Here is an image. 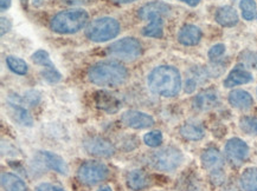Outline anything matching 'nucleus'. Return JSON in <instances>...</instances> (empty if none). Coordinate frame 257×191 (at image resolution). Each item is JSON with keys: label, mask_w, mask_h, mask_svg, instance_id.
I'll return each mask as SVG.
<instances>
[{"label": "nucleus", "mask_w": 257, "mask_h": 191, "mask_svg": "<svg viewBox=\"0 0 257 191\" xmlns=\"http://www.w3.org/2000/svg\"><path fill=\"white\" fill-rule=\"evenodd\" d=\"M240 186L245 191H257V168H248L243 171Z\"/></svg>", "instance_id": "nucleus-25"}, {"label": "nucleus", "mask_w": 257, "mask_h": 191, "mask_svg": "<svg viewBox=\"0 0 257 191\" xmlns=\"http://www.w3.org/2000/svg\"><path fill=\"white\" fill-rule=\"evenodd\" d=\"M184 156L179 149L174 146H166L154 152L151 156V163L159 171H174L183 163Z\"/></svg>", "instance_id": "nucleus-6"}, {"label": "nucleus", "mask_w": 257, "mask_h": 191, "mask_svg": "<svg viewBox=\"0 0 257 191\" xmlns=\"http://www.w3.org/2000/svg\"><path fill=\"white\" fill-rule=\"evenodd\" d=\"M202 160V166L204 169L215 172V171L222 170L224 166V158L222 154L217 149H207L202 154L200 157Z\"/></svg>", "instance_id": "nucleus-13"}, {"label": "nucleus", "mask_w": 257, "mask_h": 191, "mask_svg": "<svg viewBox=\"0 0 257 191\" xmlns=\"http://www.w3.org/2000/svg\"><path fill=\"white\" fill-rule=\"evenodd\" d=\"M65 4L68 5H82V4H88L91 0H63Z\"/></svg>", "instance_id": "nucleus-35"}, {"label": "nucleus", "mask_w": 257, "mask_h": 191, "mask_svg": "<svg viewBox=\"0 0 257 191\" xmlns=\"http://www.w3.org/2000/svg\"><path fill=\"white\" fill-rule=\"evenodd\" d=\"M242 60L244 62V64L249 65V66L257 68V54H253V52H250V51L243 52Z\"/></svg>", "instance_id": "nucleus-32"}, {"label": "nucleus", "mask_w": 257, "mask_h": 191, "mask_svg": "<svg viewBox=\"0 0 257 191\" xmlns=\"http://www.w3.org/2000/svg\"><path fill=\"white\" fill-rule=\"evenodd\" d=\"M43 2V0H34V2H32V4H34V5H36V6H37V5H39V4H41V2Z\"/></svg>", "instance_id": "nucleus-41"}, {"label": "nucleus", "mask_w": 257, "mask_h": 191, "mask_svg": "<svg viewBox=\"0 0 257 191\" xmlns=\"http://www.w3.org/2000/svg\"><path fill=\"white\" fill-rule=\"evenodd\" d=\"M10 6H11V0H0V10H2V12H5Z\"/></svg>", "instance_id": "nucleus-36"}, {"label": "nucleus", "mask_w": 257, "mask_h": 191, "mask_svg": "<svg viewBox=\"0 0 257 191\" xmlns=\"http://www.w3.org/2000/svg\"><path fill=\"white\" fill-rule=\"evenodd\" d=\"M239 126L246 134L257 136V117H243L239 122Z\"/></svg>", "instance_id": "nucleus-29"}, {"label": "nucleus", "mask_w": 257, "mask_h": 191, "mask_svg": "<svg viewBox=\"0 0 257 191\" xmlns=\"http://www.w3.org/2000/svg\"><path fill=\"white\" fill-rule=\"evenodd\" d=\"M52 184L50 183H42L38 186H36L35 191H52Z\"/></svg>", "instance_id": "nucleus-34"}, {"label": "nucleus", "mask_w": 257, "mask_h": 191, "mask_svg": "<svg viewBox=\"0 0 257 191\" xmlns=\"http://www.w3.org/2000/svg\"><path fill=\"white\" fill-rule=\"evenodd\" d=\"M52 191H65L63 188H61V186H52Z\"/></svg>", "instance_id": "nucleus-39"}, {"label": "nucleus", "mask_w": 257, "mask_h": 191, "mask_svg": "<svg viewBox=\"0 0 257 191\" xmlns=\"http://www.w3.org/2000/svg\"><path fill=\"white\" fill-rule=\"evenodd\" d=\"M2 186L5 191H28V186L17 174L4 172L2 174Z\"/></svg>", "instance_id": "nucleus-21"}, {"label": "nucleus", "mask_w": 257, "mask_h": 191, "mask_svg": "<svg viewBox=\"0 0 257 191\" xmlns=\"http://www.w3.org/2000/svg\"><path fill=\"white\" fill-rule=\"evenodd\" d=\"M32 62L35 64L39 65V66L44 68V71L42 72V77L44 80H47L48 83L55 84L58 83L62 79V74L57 71V68H55L54 62H51L50 57H49L48 52L44 50H38L32 54Z\"/></svg>", "instance_id": "nucleus-8"}, {"label": "nucleus", "mask_w": 257, "mask_h": 191, "mask_svg": "<svg viewBox=\"0 0 257 191\" xmlns=\"http://www.w3.org/2000/svg\"><path fill=\"white\" fill-rule=\"evenodd\" d=\"M229 103L231 106L239 110H248L252 106L253 100L249 92L244 90H233L229 94Z\"/></svg>", "instance_id": "nucleus-20"}, {"label": "nucleus", "mask_w": 257, "mask_h": 191, "mask_svg": "<svg viewBox=\"0 0 257 191\" xmlns=\"http://www.w3.org/2000/svg\"><path fill=\"white\" fill-rule=\"evenodd\" d=\"M163 134L160 132V131H151V132L146 134L144 136V142L145 144L151 148H158L159 146H161V143H163Z\"/></svg>", "instance_id": "nucleus-30"}, {"label": "nucleus", "mask_w": 257, "mask_h": 191, "mask_svg": "<svg viewBox=\"0 0 257 191\" xmlns=\"http://www.w3.org/2000/svg\"><path fill=\"white\" fill-rule=\"evenodd\" d=\"M42 158L49 169L54 170L61 174H64V176L68 174V164L65 163V160L61 156H58V154L54 152H50V151H44V152H42Z\"/></svg>", "instance_id": "nucleus-18"}, {"label": "nucleus", "mask_w": 257, "mask_h": 191, "mask_svg": "<svg viewBox=\"0 0 257 191\" xmlns=\"http://www.w3.org/2000/svg\"><path fill=\"white\" fill-rule=\"evenodd\" d=\"M128 78V70L122 64L113 60L98 62L88 70V79L98 86L115 88Z\"/></svg>", "instance_id": "nucleus-2"}, {"label": "nucleus", "mask_w": 257, "mask_h": 191, "mask_svg": "<svg viewBox=\"0 0 257 191\" xmlns=\"http://www.w3.org/2000/svg\"><path fill=\"white\" fill-rule=\"evenodd\" d=\"M109 176V169L105 164L97 160H87L78 168L77 177L85 186H95L103 182Z\"/></svg>", "instance_id": "nucleus-7"}, {"label": "nucleus", "mask_w": 257, "mask_h": 191, "mask_svg": "<svg viewBox=\"0 0 257 191\" xmlns=\"http://www.w3.org/2000/svg\"><path fill=\"white\" fill-rule=\"evenodd\" d=\"M171 8L166 4V2H152L144 5L143 8L139 10V12H138V16H139L141 20L151 22L153 20V19L165 17V16L169 14Z\"/></svg>", "instance_id": "nucleus-12"}, {"label": "nucleus", "mask_w": 257, "mask_h": 191, "mask_svg": "<svg viewBox=\"0 0 257 191\" xmlns=\"http://www.w3.org/2000/svg\"><path fill=\"white\" fill-rule=\"evenodd\" d=\"M88 18V13L84 10H68V11L57 13L51 19L50 28L52 31L59 34H76L84 28Z\"/></svg>", "instance_id": "nucleus-3"}, {"label": "nucleus", "mask_w": 257, "mask_h": 191, "mask_svg": "<svg viewBox=\"0 0 257 191\" xmlns=\"http://www.w3.org/2000/svg\"><path fill=\"white\" fill-rule=\"evenodd\" d=\"M180 2H185V4L191 6V8H196V6L200 2V0H180Z\"/></svg>", "instance_id": "nucleus-37"}, {"label": "nucleus", "mask_w": 257, "mask_h": 191, "mask_svg": "<svg viewBox=\"0 0 257 191\" xmlns=\"http://www.w3.org/2000/svg\"><path fill=\"white\" fill-rule=\"evenodd\" d=\"M143 34L145 37L161 38L164 36V20L163 18L153 19L150 24L143 28Z\"/></svg>", "instance_id": "nucleus-26"}, {"label": "nucleus", "mask_w": 257, "mask_h": 191, "mask_svg": "<svg viewBox=\"0 0 257 191\" xmlns=\"http://www.w3.org/2000/svg\"><path fill=\"white\" fill-rule=\"evenodd\" d=\"M107 52L110 57L116 58L118 60L133 62L143 54V46L138 39L127 37L110 44Z\"/></svg>", "instance_id": "nucleus-5"}, {"label": "nucleus", "mask_w": 257, "mask_h": 191, "mask_svg": "<svg viewBox=\"0 0 257 191\" xmlns=\"http://www.w3.org/2000/svg\"><path fill=\"white\" fill-rule=\"evenodd\" d=\"M252 80V74L248 70H245L243 66H236L232 68L228 77L224 80V86L233 88L237 85L248 84Z\"/></svg>", "instance_id": "nucleus-15"}, {"label": "nucleus", "mask_w": 257, "mask_h": 191, "mask_svg": "<svg viewBox=\"0 0 257 191\" xmlns=\"http://www.w3.org/2000/svg\"><path fill=\"white\" fill-rule=\"evenodd\" d=\"M180 134L187 140H200L205 136V131L200 125L194 123H186L180 128Z\"/></svg>", "instance_id": "nucleus-24"}, {"label": "nucleus", "mask_w": 257, "mask_h": 191, "mask_svg": "<svg viewBox=\"0 0 257 191\" xmlns=\"http://www.w3.org/2000/svg\"><path fill=\"white\" fill-rule=\"evenodd\" d=\"M117 4H130V2H133L135 0H114Z\"/></svg>", "instance_id": "nucleus-38"}, {"label": "nucleus", "mask_w": 257, "mask_h": 191, "mask_svg": "<svg viewBox=\"0 0 257 191\" xmlns=\"http://www.w3.org/2000/svg\"><path fill=\"white\" fill-rule=\"evenodd\" d=\"M9 114L13 118V120H16L21 125H24V126H32V124H34L31 116L21 105L9 104Z\"/></svg>", "instance_id": "nucleus-23"}, {"label": "nucleus", "mask_w": 257, "mask_h": 191, "mask_svg": "<svg viewBox=\"0 0 257 191\" xmlns=\"http://www.w3.org/2000/svg\"><path fill=\"white\" fill-rule=\"evenodd\" d=\"M95 100H96L97 106L102 108V110L107 111V112H116L118 108H120V103H118L116 98L114 96L107 94V92H97Z\"/></svg>", "instance_id": "nucleus-22"}, {"label": "nucleus", "mask_w": 257, "mask_h": 191, "mask_svg": "<svg viewBox=\"0 0 257 191\" xmlns=\"http://www.w3.org/2000/svg\"><path fill=\"white\" fill-rule=\"evenodd\" d=\"M202 31L196 25H185L180 28L178 34V40L180 44L185 46H194L197 45L202 39Z\"/></svg>", "instance_id": "nucleus-14"}, {"label": "nucleus", "mask_w": 257, "mask_h": 191, "mask_svg": "<svg viewBox=\"0 0 257 191\" xmlns=\"http://www.w3.org/2000/svg\"><path fill=\"white\" fill-rule=\"evenodd\" d=\"M120 34V24L116 19L102 17L93 20L85 28V36L89 40L104 42L117 37Z\"/></svg>", "instance_id": "nucleus-4"}, {"label": "nucleus", "mask_w": 257, "mask_h": 191, "mask_svg": "<svg viewBox=\"0 0 257 191\" xmlns=\"http://www.w3.org/2000/svg\"><path fill=\"white\" fill-rule=\"evenodd\" d=\"M83 148L89 154L96 157L109 158L115 154V146L110 140L103 137H89L83 142Z\"/></svg>", "instance_id": "nucleus-9"}, {"label": "nucleus", "mask_w": 257, "mask_h": 191, "mask_svg": "<svg viewBox=\"0 0 257 191\" xmlns=\"http://www.w3.org/2000/svg\"><path fill=\"white\" fill-rule=\"evenodd\" d=\"M6 65H8L10 70L19 76H25L28 74V64L19 57H15V56L6 57Z\"/></svg>", "instance_id": "nucleus-27"}, {"label": "nucleus", "mask_w": 257, "mask_h": 191, "mask_svg": "<svg viewBox=\"0 0 257 191\" xmlns=\"http://www.w3.org/2000/svg\"><path fill=\"white\" fill-rule=\"evenodd\" d=\"M216 22L223 28H232L238 22V14L231 6H223L216 12Z\"/></svg>", "instance_id": "nucleus-17"}, {"label": "nucleus", "mask_w": 257, "mask_h": 191, "mask_svg": "<svg viewBox=\"0 0 257 191\" xmlns=\"http://www.w3.org/2000/svg\"><path fill=\"white\" fill-rule=\"evenodd\" d=\"M2 22V36H4L6 32H9L10 30H11L12 24H11V22H10L9 19L5 17L2 18V22Z\"/></svg>", "instance_id": "nucleus-33"}, {"label": "nucleus", "mask_w": 257, "mask_h": 191, "mask_svg": "<svg viewBox=\"0 0 257 191\" xmlns=\"http://www.w3.org/2000/svg\"><path fill=\"white\" fill-rule=\"evenodd\" d=\"M148 88L154 94L164 97H173L179 94L181 77L179 71L170 65H161L148 74Z\"/></svg>", "instance_id": "nucleus-1"}, {"label": "nucleus", "mask_w": 257, "mask_h": 191, "mask_svg": "<svg viewBox=\"0 0 257 191\" xmlns=\"http://www.w3.org/2000/svg\"><path fill=\"white\" fill-rule=\"evenodd\" d=\"M150 186V177L143 170H132L127 174V186L133 191L146 189Z\"/></svg>", "instance_id": "nucleus-19"}, {"label": "nucleus", "mask_w": 257, "mask_h": 191, "mask_svg": "<svg viewBox=\"0 0 257 191\" xmlns=\"http://www.w3.org/2000/svg\"><path fill=\"white\" fill-rule=\"evenodd\" d=\"M121 122L128 128L135 130L147 129L154 125V120L151 114L141 112V111L130 110L126 111L122 116H121Z\"/></svg>", "instance_id": "nucleus-10"}, {"label": "nucleus", "mask_w": 257, "mask_h": 191, "mask_svg": "<svg viewBox=\"0 0 257 191\" xmlns=\"http://www.w3.org/2000/svg\"><path fill=\"white\" fill-rule=\"evenodd\" d=\"M217 103H218V94L213 90H206L200 92L193 100L194 108L200 111L210 110V108H215Z\"/></svg>", "instance_id": "nucleus-16"}, {"label": "nucleus", "mask_w": 257, "mask_h": 191, "mask_svg": "<svg viewBox=\"0 0 257 191\" xmlns=\"http://www.w3.org/2000/svg\"><path fill=\"white\" fill-rule=\"evenodd\" d=\"M97 191H111V188L110 186H102Z\"/></svg>", "instance_id": "nucleus-40"}, {"label": "nucleus", "mask_w": 257, "mask_h": 191, "mask_svg": "<svg viewBox=\"0 0 257 191\" xmlns=\"http://www.w3.org/2000/svg\"><path fill=\"white\" fill-rule=\"evenodd\" d=\"M226 157L231 160L232 163H242L249 156V146H246L244 140L239 138H231L228 140L225 146Z\"/></svg>", "instance_id": "nucleus-11"}, {"label": "nucleus", "mask_w": 257, "mask_h": 191, "mask_svg": "<svg viewBox=\"0 0 257 191\" xmlns=\"http://www.w3.org/2000/svg\"><path fill=\"white\" fill-rule=\"evenodd\" d=\"M225 54V45L224 44H216L213 45L212 48L209 50V58L211 60H217L219 59L222 56Z\"/></svg>", "instance_id": "nucleus-31"}, {"label": "nucleus", "mask_w": 257, "mask_h": 191, "mask_svg": "<svg viewBox=\"0 0 257 191\" xmlns=\"http://www.w3.org/2000/svg\"><path fill=\"white\" fill-rule=\"evenodd\" d=\"M240 11H242V16L245 20H252L256 17L257 6L253 0H240L239 2Z\"/></svg>", "instance_id": "nucleus-28"}]
</instances>
